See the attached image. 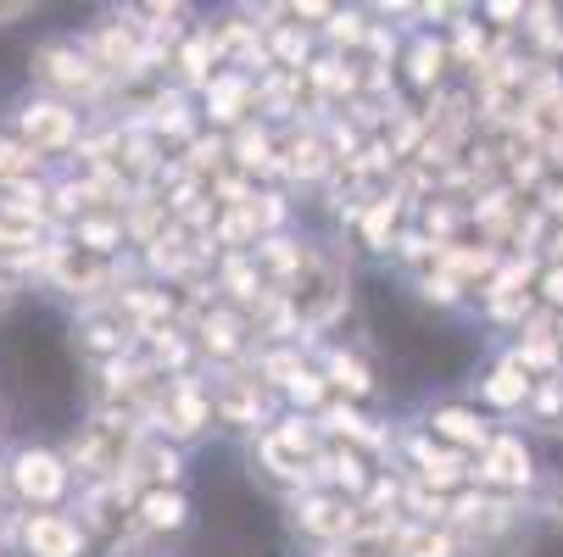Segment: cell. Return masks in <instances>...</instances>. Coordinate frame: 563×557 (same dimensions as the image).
Instances as JSON below:
<instances>
[{
    "label": "cell",
    "instance_id": "9a60e30c",
    "mask_svg": "<svg viewBox=\"0 0 563 557\" xmlns=\"http://www.w3.org/2000/svg\"><path fill=\"white\" fill-rule=\"evenodd\" d=\"M486 390H492V402H503V408H514V402H519V396H525V379H519V368H503V374H497V379H492Z\"/></svg>",
    "mask_w": 563,
    "mask_h": 557
},
{
    "label": "cell",
    "instance_id": "7c38bea8",
    "mask_svg": "<svg viewBox=\"0 0 563 557\" xmlns=\"http://www.w3.org/2000/svg\"><path fill=\"white\" fill-rule=\"evenodd\" d=\"M201 419H207V408H201V396H196V385H179L174 390V430H201Z\"/></svg>",
    "mask_w": 563,
    "mask_h": 557
},
{
    "label": "cell",
    "instance_id": "83f0119b",
    "mask_svg": "<svg viewBox=\"0 0 563 557\" xmlns=\"http://www.w3.org/2000/svg\"><path fill=\"white\" fill-rule=\"evenodd\" d=\"M547 296H552V301H563V274H552V279H547Z\"/></svg>",
    "mask_w": 563,
    "mask_h": 557
},
{
    "label": "cell",
    "instance_id": "7a4b0ae2",
    "mask_svg": "<svg viewBox=\"0 0 563 557\" xmlns=\"http://www.w3.org/2000/svg\"><path fill=\"white\" fill-rule=\"evenodd\" d=\"M73 457L85 463L90 474H123V463H129V430L123 424H90V435L73 446Z\"/></svg>",
    "mask_w": 563,
    "mask_h": 557
},
{
    "label": "cell",
    "instance_id": "ac0fdd59",
    "mask_svg": "<svg viewBox=\"0 0 563 557\" xmlns=\"http://www.w3.org/2000/svg\"><path fill=\"white\" fill-rule=\"evenodd\" d=\"M330 374H335V379H341V385H346L352 396H363V390H368V374H363V368H357L352 357H335V363H330Z\"/></svg>",
    "mask_w": 563,
    "mask_h": 557
},
{
    "label": "cell",
    "instance_id": "603a6c76",
    "mask_svg": "<svg viewBox=\"0 0 563 557\" xmlns=\"http://www.w3.org/2000/svg\"><path fill=\"white\" fill-rule=\"evenodd\" d=\"M234 335H240L234 318H212V324H207V341H212L218 352H234Z\"/></svg>",
    "mask_w": 563,
    "mask_h": 557
},
{
    "label": "cell",
    "instance_id": "4316f807",
    "mask_svg": "<svg viewBox=\"0 0 563 557\" xmlns=\"http://www.w3.org/2000/svg\"><path fill=\"white\" fill-rule=\"evenodd\" d=\"M290 390H296V402H318V379H312V374H301Z\"/></svg>",
    "mask_w": 563,
    "mask_h": 557
},
{
    "label": "cell",
    "instance_id": "9c48e42d",
    "mask_svg": "<svg viewBox=\"0 0 563 557\" xmlns=\"http://www.w3.org/2000/svg\"><path fill=\"white\" fill-rule=\"evenodd\" d=\"M301 524L318 530V535H341V530H352V513L341 502H307L301 508Z\"/></svg>",
    "mask_w": 563,
    "mask_h": 557
},
{
    "label": "cell",
    "instance_id": "e0dca14e",
    "mask_svg": "<svg viewBox=\"0 0 563 557\" xmlns=\"http://www.w3.org/2000/svg\"><path fill=\"white\" fill-rule=\"evenodd\" d=\"M223 413H229L234 424H252V419H257V402H252L246 390H223Z\"/></svg>",
    "mask_w": 563,
    "mask_h": 557
},
{
    "label": "cell",
    "instance_id": "484cf974",
    "mask_svg": "<svg viewBox=\"0 0 563 557\" xmlns=\"http://www.w3.org/2000/svg\"><path fill=\"white\" fill-rule=\"evenodd\" d=\"M185 73H190V78L207 73V45H190V51H185Z\"/></svg>",
    "mask_w": 563,
    "mask_h": 557
},
{
    "label": "cell",
    "instance_id": "f546056e",
    "mask_svg": "<svg viewBox=\"0 0 563 557\" xmlns=\"http://www.w3.org/2000/svg\"><path fill=\"white\" fill-rule=\"evenodd\" d=\"M552 207H558V212H563V190H552Z\"/></svg>",
    "mask_w": 563,
    "mask_h": 557
},
{
    "label": "cell",
    "instance_id": "44dd1931",
    "mask_svg": "<svg viewBox=\"0 0 563 557\" xmlns=\"http://www.w3.org/2000/svg\"><path fill=\"white\" fill-rule=\"evenodd\" d=\"M530 129H536V134H563V101H547V107H536Z\"/></svg>",
    "mask_w": 563,
    "mask_h": 557
},
{
    "label": "cell",
    "instance_id": "52a82bcc",
    "mask_svg": "<svg viewBox=\"0 0 563 557\" xmlns=\"http://www.w3.org/2000/svg\"><path fill=\"white\" fill-rule=\"evenodd\" d=\"M486 480H497V486H525L530 480V452L519 446V441H492V452H486Z\"/></svg>",
    "mask_w": 563,
    "mask_h": 557
},
{
    "label": "cell",
    "instance_id": "3957f363",
    "mask_svg": "<svg viewBox=\"0 0 563 557\" xmlns=\"http://www.w3.org/2000/svg\"><path fill=\"white\" fill-rule=\"evenodd\" d=\"M12 480H18L23 497H34V502H56L62 486H67V468H62L51 452H23L18 468H12Z\"/></svg>",
    "mask_w": 563,
    "mask_h": 557
},
{
    "label": "cell",
    "instance_id": "ba28073f",
    "mask_svg": "<svg viewBox=\"0 0 563 557\" xmlns=\"http://www.w3.org/2000/svg\"><path fill=\"white\" fill-rule=\"evenodd\" d=\"M34 241V207L0 201V246H29Z\"/></svg>",
    "mask_w": 563,
    "mask_h": 557
},
{
    "label": "cell",
    "instance_id": "30bf717a",
    "mask_svg": "<svg viewBox=\"0 0 563 557\" xmlns=\"http://www.w3.org/2000/svg\"><path fill=\"white\" fill-rule=\"evenodd\" d=\"M140 513H145V524H156V530H174V524L185 519V502L168 497V491H151V497L140 502Z\"/></svg>",
    "mask_w": 563,
    "mask_h": 557
},
{
    "label": "cell",
    "instance_id": "2e32d148",
    "mask_svg": "<svg viewBox=\"0 0 563 557\" xmlns=\"http://www.w3.org/2000/svg\"><path fill=\"white\" fill-rule=\"evenodd\" d=\"M29 168H34V156H29L23 145L0 140V179H18V174H29Z\"/></svg>",
    "mask_w": 563,
    "mask_h": 557
},
{
    "label": "cell",
    "instance_id": "d4e9b609",
    "mask_svg": "<svg viewBox=\"0 0 563 557\" xmlns=\"http://www.w3.org/2000/svg\"><path fill=\"white\" fill-rule=\"evenodd\" d=\"M240 156H246L252 168H257V163H268V140H263V134H246V140H240Z\"/></svg>",
    "mask_w": 563,
    "mask_h": 557
},
{
    "label": "cell",
    "instance_id": "ffe728a7",
    "mask_svg": "<svg viewBox=\"0 0 563 557\" xmlns=\"http://www.w3.org/2000/svg\"><path fill=\"white\" fill-rule=\"evenodd\" d=\"M401 552H408V557H446L452 546L441 535H408V541H401Z\"/></svg>",
    "mask_w": 563,
    "mask_h": 557
},
{
    "label": "cell",
    "instance_id": "cb8c5ba5",
    "mask_svg": "<svg viewBox=\"0 0 563 557\" xmlns=\"http://www.w3.org/2000/svg\"><path fill=\"white\" fill-rule=\"evenodd\" d=\"M296 174H318V168H324V151H318V145H296V163H290Z\"/></svg>",
    "mask_w": 563,
    "mask_h": 557
},
{
    "label": "cell",
    "instance_id": "4fadbf2b",
    "mask_svg": "<svg viewBox=\"0 0 563 557\" xmlns=\"http://www.w3.org/2000/svg\"><path fill=\"white\" fill-rule=\"evenodd\" d=\"M240 107H246V85H240V78H223V85H212V118H234Z\"/></svg>",
    "mask_w": 563,
    "mask_h": 557
},
{
    "label": "cell",
    "instance_id": "5b68a950",
    "mask_svg": "<svg viewBox=\"0 0 563 557\" xmlns=\"http://www.w3.org/2000/svg\"><path fill=\"white\" fill-rule=\"evenodd\" d=\"M34 67H40V78H51V85H62V90H96V67L85 56L62 51V45H45L34 56Z\"/></svg>",
    "mask_w": 563,
    "mask_h": 557
},
{
    "label": "cell",
    "instance_id": "7402d4cb",
    "mask_svg": "<svg viewBox=\"0 0 563 557\" xmlns=\"http://www.w3.org/2000/svg\"><path fill=\"white\" fill-rule=\"evenodd\" d=\"M435 73H441V51H435V45H419V51H413V78H419V85H430Z\"/></svg>",
    "mask_w": 563,
    "mask_h": 557
},
{
    "label": "cell",
    "instance_id": "f1b7e54d",
    "mask_svg": "<svg viewBox=\"0 0 563 557\" xmlns=\"http://www.w3.org/2000/svg\"><path fill=\"white\" fill-rule=\"evenodd\" d=\"M29 7H0V23H12V18H23Z\"/></svg>",
    "mask_w": 563,
    "mask_h": 557
},
{
    "label": "cell",
    "instance_id": "8992f818",
    "mask_svg": "<svg viewBox=\"0 0 563 557\" xmlns=\"http://www.w3.org/2000/svg\"><path fill=\"white\" fill-rule=\"evenodd\" d=\"M23 134L34 140V145H45V151H56V145H67L73 140V112L67 107H29L23 112Z\"/></svg>",
    "mask_w": 563,
    "mask_h": 557
},
{
    "label": "cell",
    "instance_id": "277c9868",
    "mask_svg": "<svg viewBox=\"0 0 563 557\" xmlns=\"http://www.w3.org/2000/svg\"><path fill=\"white\" fill-rule=\"evenodd\" d=\"M23 541H29V552H34V557H78V546H85L78 524H67V519H56V513L29 519Z\"/></svg>",
    "mask_w": 563,
    "mask_h": 557
},
{
    "label": "cell",
    "instance_id": "d6986e66",
    "mask_svg": "<svg viewBox=\"0 0 563 557\" xmlns=\"http://www.w3.org/2000/svg\"><path fill=\"white\" fill-rule=\"evenodd\" d=\"M140 468L151 474V480H174V474H179L174 452H140Z\"/></svg>",
    "mask_w": 563,
    "mask_h": 557
},
{
    "label": "cell",
    "instance_id": "4dcf8cb0",
    "mask_svg": "<svg viewBox=\"0 0 563 557\" xmlns=\"http://www.w3.org/2000/svg\"><path fill=\"white\" fill-rule=\"evenodd\" d=\"M558 252H563V234H558Z\"/></svg>",
    "mask_w": 563,
    "mask_h": 557
},
{
    "label": "cell",
    "instance_id": "6da1fadb",
    "mask_svg": "<svg viewBox=\"0 0 563 557\" xmlns=\"http://www.w3.org/2000/svg\"><path fill=\"white\" fill-rule=\"evenodd\" d=\"M290 301H296L301 324H330V318L346 307V268L335 257H301Z\"/></svg>",
    "mask_w": 563,
    "mask_h": 557
},
{
    "label": "cell",
    "instance_id": "5bb4252c",
    "mask_svg": "<svg viewBox=\"0 0 563 557\" xmlns=\"http://www.w3.org/2000/svg\"><path fill=\"white\" fill-rule=\"evenodd\" d=\"M101 45H107V62H112V67H134V62H140V45H134V34H123V29H107Z\"/></svg>",
    "mask_w": 563,
    "mask_h": 557
},
{
    "label": "cell",
    "instance_id": "8fae6325",
    "mask_svg": "<svg viewBox=\"0 0 563 557\" xmlns=\"http://www.w3.org/2000/svg\"><path fill=\"white\" fill-rule=\"evenodd\" d=\"M435 430L441 435H452V441H463V446H479V441H486V430H479L463 408H446V413H435Z\"/></svg>",
    "mask_w": 563,
    "mask_h": 557
}]
</instances>
